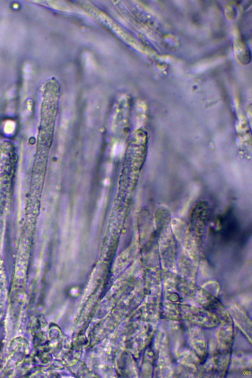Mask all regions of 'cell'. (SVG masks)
<instances>
[{"label": "cell", "mask_w": 252, "mask_h": 378, "mask_svg": "<svg viewBox=\"0 0 252 378\" xmlns=\"http://www.w3.org/2000/svg\"><path fill=\"white\" fill-rule=\"evenodd\" d=\"M222 220L223 233L227 236H232L237 231V225L235 219L231 215L228 214Z\"/></svg>", "instance_id": "obj_2"}, {"label": "cell", "mask_w": 252, "mask_h": 378, "mask_svg": "<svg viewBox=\"0 0 252 378\" xmlns=\"http://www.w3.org/2000/svg\"><path fill=\"white\" fill-rule=\"evenodd\" d=\"M209 206L204 202L196 204L192 212L191 217L192 228L197 229L196 231L201 234L206 224L209 213Z\"/></svg>", "instance_id": "obj_1"}]
</instances>
